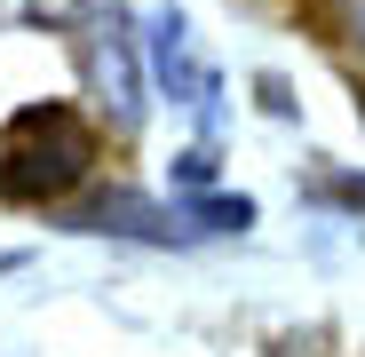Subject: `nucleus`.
<instances>
[{
  "label": "nucleus",
  "mask_w": 365,
  "mask_h": 357,
  "mask_svg": "<svg viewBox=\"0 0 365 357\" xmlns=\"http://www.w3.org/2000/svg\"><path fill=\"white\" fill-rule=\"evenodd\" d=\"M88 80H96V95L111 111V128H135L143 119V80H135V40L128 32H103L88 48Z\"/></svg>",
  "instance_id": "7ed1b4c3"
},
{
  "label": "nucleus",
  "mask_w": 365,
  "mask_h": 357,
  "mask_svg": "<svg viewBox=\"0 0 365 357\" xmlns=\"http://www.w3.org/2000/svg\"><path fill=\"white\" fill-rule=\"evenodd\" d=\"M334 9H341V32L365 48V0H334Z\"/></svg>",
  "instance_id": "39448f33"
},
{
  "label": "nucleus",
  "mask_w": 365,
  "mask_h": 357,
  "mask_svg": "<svg viewBox=\"0 0 365 357\" xmlns=\"http://www.w3.org/2000/svg\"><path fill=\"white\" fill-rule=\"evenodd\" d=\"M32 24H64V16H88V9H111V0H24Z\"/></svg>",
  "instance_id": "20e7f679"
},
{
  "label": "nucleus",
  "mask_w": 365,
  "mask_h": 357,
  "mask_svg": "<svg viewBox=\"0 0 365 357\" xmlns=\"http://www.w3.org/2000/svg\"><path fill=\"white\" fill-rule=\"evenodd\" d=\"M96 159V135L88 119L64 111V103H40L9 128V151H0V191L9 199H64Z\"/></svg>",
  "instance_id": "f257e3e1"
},
{
  "label": "nucleus",
  "mask_w": 365,
  "mask_h": 357,
  "mask_svg": "<svg viewBox=\"0 0 365 357\" xmlns=\"http://www.w3.org/2000/svg\"><path fill=\"white\" fill-rule=\"evenodd\" d=\"M143 56H151V72H159V88H167V103H207V64H199V48H191V24H182L175 9H159L151 16V32H143Z\"/></svg>",
  "instance_id": "f03ea898"
}]
</instances>
